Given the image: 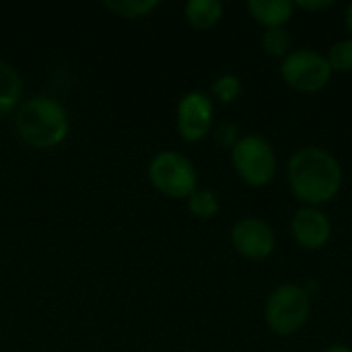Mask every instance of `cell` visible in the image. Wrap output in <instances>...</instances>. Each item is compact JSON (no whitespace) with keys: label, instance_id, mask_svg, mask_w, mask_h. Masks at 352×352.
I'll return each instance as SVG.
<instances>
[{"label":"cell","instance_id":"2e32d148","mask_svg":"<svg viewBox=\"0 0 352 352\" xmlns=\"http://www.w3.org/2000/svg\"><path fill=\"white\" fill-rule=\"evenodd\" d=\"M239 91H241V82L233 74H223L212 85V95L223 103H231L239 95Z\"/></svg>","mask_w":352,"mask_h":352},{"label":"cell","instance_id":"7a4b0ae2","mask_svg":"<svg viewBox=\"0 0 352 352\" xmlns=\"http://www.w3.org/2000/svg\"><path fill=\"white\" fill-rule=\"evenodd\" d=\"M289 182L299 200L322 204L330 200L342 182L338 161L324 148H299L289 163Z\"/></svg>","mask_w":352,"mask_h":352},{"label":"cell","instance_id":"5b68a950","mask_svg":"<svg viewBox=\"0 0 352 352\" xmlns=\"http://www.w3.org/2000/svg\"><path fill=\"white\" fill-rule=\"evenodd\" d=\"M233 165L248 184L264 186L276 171V157L268 140L260 136H245L233 146Z\"/></svg>","mask_w":352,"mask_h":352},{"label":"cell","instance_id":"9a60e30c","mask_svg":"<svg viewBox=\"0 0 352 352\" xmlns=\"http://www.w3.org/2000/svg\"><path fill=\"white\" fill-rule=\"evenodd\" d=\"M264 47L272 56H285L291 47V37L283 27H270L264 33Z\"/></svg>","mask_w":352,"mask_h":352},{"label":"cell","instance_id":"30bf717a","mask_svg":"<svg viewBox=\"0 0 352 352\" xmlns=\"http://www.w3.org/2000/svg\"><path fill=\"white\" fill-rule=\"evenodd\" d=\"M21 97L23 78L19 70L12 64L0 60V116H6L12 109H16L21 105Z\"/></svg>","mask_w":352,"mask_h":352},{"label":"cell","instance_id":"8992f818","mask_svg":"<svg viewBox=\"0 0 352 352\" xmlns=\"http://www.w3.org/2000/svg\"><path fill=\"white\" fill-rule=\"evenodd\" d=\"M332 68L328 60L314 50L291 52L283 62L285 80L299 91H318L330 80Z\"/></svg>","mask_w":352,"mask_h":352},{"label":"cell","instance_id":"7c38bea8","mask_svg":"<svg viewBox=\"0 0 352 352\" xmlns=\"http://www.w3.org/2000/svg\"><path fill=\"white\" fill-rule=\"evenodd\" d=\"M223 16V4L219 0H190L186 4V19L196 29H210Z\"/></svg>","mask_w":352,"mask_h":352},{"label":"cell","instance_id":"ac0fdd59","mask_svg":"<svg viewBox=\"0 0 352 352\" xmlns=\"http://www.w3.org/2000/svg\"><path fill=\"white\" fill-rule=\"evenodd\" d=\"M217 138H219L223 144H227V146H235V144H237V126L231 124V122L221 124L219 130H217Z\"/></svg>","mask_w":352,"mask_h":352},{"label":"cell","instance_id":"6da1fadb","mask_svg":"<svg viewBox=\"0 0 352 352\" xmlns=\"http://www.w3.org/2000/svg\"><path fill=\"white\" fill-rule=\"evenodd\" d=\"M14 130L19 138L31 148H56L70 130V120L64 105L52 95H35L21 101L14 116Z\"/></svg>","mask_w":352,"mask_h":352},{"label":"cell","instance_id":"d6986e66","mask_svg":"<svg viewBox=\"0 0 352 352\" xmlns=\"http://www.w3.org/2000/svg\"><path fill=\"white\" fill-rule=\"evenodd\" d=\"M297 4L303 8H324V6H330L332 2L330 0H299Z\"/></svg>","mask_w":352,"mask_h":352},{"label":"cell","instance_id":"ffe728a7","mask_svg":"<svg viewBox=\"0 0 352 352\" xmlns=\"http://www.w3.org/2000/svg\"><path fill=\"white\" fill-rule=\"evenodd\" d=\"M326 352H352L349 346H342V344H336V346H330Z\"/></svg>","mask_w":352,"mask_h":352},{"label":"cell","instance_id":"3957f363","mask_svg":"<svg viewBox=\"0 0 352 352\" xmlns=\"http://www.w3.org/2000/svg\"><path fill=\"white\" fill-rule=\"evenodd\" d=\"M148 182L157 192L169 198H188L198 184L192 161L175 151H163L148 163Z\"/></svg>","mask_w":352,"mask_h":352},{"label":"cell","instance_id":"52a82bcc","mask_svg":"<svg viewBox=\"0 0 352 352\" xmlns=\"http://www.w3.org/2000/svg\"><path fill=\"white\" fill-rule=\"evenodd\" d=\"M212 126V99L206 93L190 91L177 105V132L184 140H202Z\"/></svg>","mask_w":352,"mask_h":352},{"label":"cell","instance_id":"5bb4252c","mask_svg":"<svg viewBox=\"0 0 352 352\" xmlns=\"http://www.w3.org/2000/svg\"><path fill=\"white\" fill-rule=\"evenodd\" d=\"M188 206H190V212L198 219H210L219 212V200L214 192L206 188H196L188 196Z\"/></svg>","mask_w":352,"mask_h":352},{"label":"cell","instance_id":"44dd1931","mask_svg":"<svg viewBox=\"0 0 352 352\" xmlns=\"http://www.w3.org/2000/svg\"><path fill=\"white\" fill-rule=\"evenodd\" d=\"M346 21H349V27H351L352 31V4L349 6V12H346Z\"/></svg>","mask_w":352,"mask_h":352},{"label":"cell","instance_id":"e0dca14e","mask_svg":"<svg viewBox=\"0 0 352 352\" xmlns=\"http://www.w3.org/2000/svg\"><path fill=\"white\" fill-rule=\"evenodd\" d=\"M328 64L334 70H352V39L338 41L330 54H328Z\"/></svg>","mask_w":352,"mask_h":352},{"label":"cell","instance_id":"9c48e42d","mask_svg":"<svg viewBox=\"0 0 352 352\" xmlns=\"http://www.w3.org/2000/svg\"><path fill=\"white\" fill-rule=\"evenodd\" d=\"M330 231V221L316 208H303L293 219V235L303 248H322L328 241Z\"/></svg>","mask_w":352,"mask_h":352},{"label":"cell","instance_id":"277c9868","mask_svg":"<svg viewBox=\"0 0 352 352\" xmlns=\"http://www.w3.org/2000/svg\"><path fill=\"white\" fill-rule=\"evenodd\" d=\"M309 316V295L297 285L278 287L266 303L268 326L276 334H295Z\"/></svg>","mask_w":352,"mask_h":352},{"label":"cell","instance_id":"4fadbf2b","mask_svg":"<svg viewBox=\"0 0 352 352\" xmlns=\"http://www.w3.org/2000/svg\"><path fill=\"white\" fill-rule=\"evenodd\" d=\"M103 6L120 19H140L159 8V0H107Z\"/></svg>","mask_w":352,"mask_h":352},{"label":"cell","instance_id":"8fae6325","mask_svg":"<svg viewBox=\"0 0 352 352\" xmlns=\"http://www.w3.org/2000/svg\"><path fill=\"white\" fill-rule=\"evenodd\" d=\"M248 8L268 29L283 27L293 14V4L289 0H250Z\"/></svg>","mask_w":352,"mask_h":352},{"label":"cell","instance_id":"ba28073f","mask_svg":"<svg viewBox=\"0 0 352 352\" xmlns=\"http://www.w3.org/2000/svg\"><path fill=\"white\" fill-rule=\"evenodd\" d=\"M235 250L252 260H262L274 250V233L260 219H243L233 227L231 233Z\"/></svg>","mask_w":352,"mask_h":352}]
</instances>
